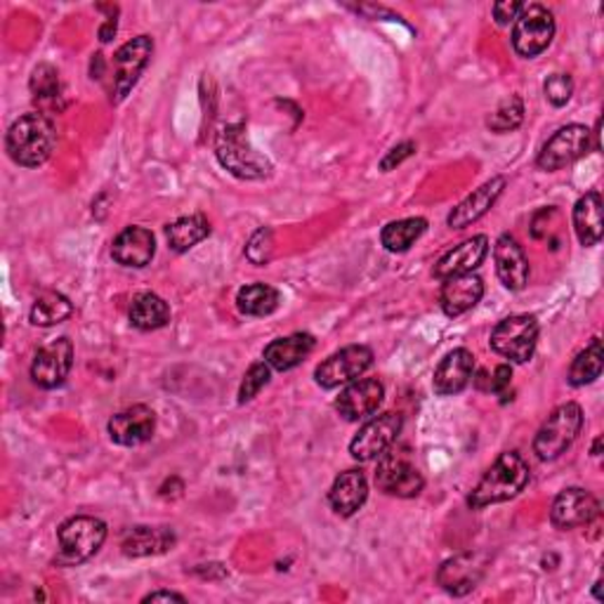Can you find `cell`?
<instances>
[{
  "label": "cell",
  "instance_id": "obj_1",
  "mask_svg": "<svg viewBox=\"0 0 604 604\" xmlns=\"http://www.w3.org/2000/svg\"><path fill=\"white\" fill-rule=\"evenodd\" d=\"M531 470L517 451H506L486 470L484 477L467 496V506L473 510H484L517 498L527 489Z\"/></svg>",
  "mask_w": 604,
  "mask_h": 604
},
{
  "label": "cell",
  "instance_id": "obj_2",
  "mask_svg": "<svg viewBox=\"0 0 604 604\" xmlns=\"http://www.w3.org/2000/svg\"><path fill=\"white\" fill-rule=\"evenodd\" d=\"M57 147V128L45 111H29L20 116L6 136L8 157L22 168L43 165Z\"/></svg>",
  "mask_w": 604,
  "mask_h": 604
},
{
  "label": "cell",
  "instance_id": "obj_3",
  "mask_svg": "<svg viewBox=\"0 0 604 604\" xmlns=\"http://www.w3.org/2000/svg\"><path fill=\"white\" fill-rule=\"evenodd\" d=\"M215 157L225 171L239 180H262L272 173V163L250 144L244 123H227L215 136Z\"/></svg>",
  "mask_w": 604,
  "mask_h": 604
},
{
  "label": "cell",
  "instance_id": "obj_4",
  "mask_svg": "<svg viewBox=\"0 0 604 604\" xmlns=\"http://www.w3.org/2000/svg\"><path fill=\"white\" fill-rule=\"evenodd\" d=\"M107 525L93 515H76L69 517L57 529L60 541V562L64 564H80L97 556L99 548L107 541Z\"/></svg>",
  "mask_w": 604,
  "mask_h": 604
},
{
  "label": "cell",
  "instance_id": "obj_5",
  "mask_svg": "<svg viewBox=\"0 0 604 604\" xmlns=\"http://www.w3.org/2000/svg\"><path fill=\"white\" fill-rule=\"evenodd\" d=\"M583 428V409L576 401H567V405L552 411L546 423L539 428L533 438V453L541 461H558L567 449L576 442Z\"/></svg>",
  "mask_w": 604,
  "mask_h": 604
},
{
  "label": "cell",
  "instance_id": "obj_6",
  "mask_svg": "<svg viewBox=\"0 0 604 604\" xmlns=\"http://www.w3.org/2000/svg\"><path fill=\"white\" fill-rule=\"evenodd\" d=\"M376 484L382 494L397 498H413L423 492L425 477L411 459L409 449H388L378 459Z\"/></svg>",
  "mask_w": 604,
  "mask_h": 604
},
{
  "label": "cell",
  "instance_id": "obj_7",
  "mask_svg": "<svg viewBox=\"0 0 604 604\" xmlns=\"http://www.w3.org/2000/svg\"><path fill=\"white\" fill-rule=\"evenodd\" d=\"M536 343H539V322L533 314H513L498 322L492 331L489 345L496 355L513 364L531 362Z\"/></svg>",
  "mask_w": 604,
  "mask_h": 604
},
{
  "label": "cell",
  "instance_id": "obj_8",
  "mask_svg": "<svg viewBox=\"0 0 604 604\" xmlns=\"http://www.w3.org/2000/svg\"><path fill=\"white\" fill-rule=\"evenodd\" d=\"M556 39V17L539 3L525 6L513 26V47L519 57L533 60Z\"/></svg>",
  "mask_w": 604,
  "mask_h": 604
},
{
  "label": "cell",
  "instance_id": "obj_9",
  "mask_svg": "<svg viewBox=\"0 0 604 604\" xmlns=\"http://www.w3.org/2000/svg\"><path fill=\"white\" fill-rule=\"evenodd\" d=\"M591 147H593L591 130L581 123H569L560 128L556 136L541 147L536 165L546 173H558L562 171V168L583 159L591 151Z\"/></svg>",
  "mask_w": 604,
  "mask_h": 604
},
{
  "label": "cell",
  "instance_id": "obj_10",
  "mask_svg": "<svg viewBox=\"0 0 604 604\" xmlns=\"http://www.w3.org/2000/svg\"><path fill=\"white\" fill-rule=\"evenodd\" d=\"M374 366V349L366 345H347L338 352H333L328 359L316 366L314 380L319 388L335 390L341 385H347L364 376Z\"/></svg>",
  "mask_w": 604,
  "mask_h": 604
},
{
  "label": "cell",
  "instance_id": "obj_11",
  "mask_svg": "<svg viewBox=\"0 0 604 604\" xmlns=\"http://www.w3.org/2000/svg\"><path fill=\"white\" fill-rule=\"evenodd\" d=\"M401 428H405V416L401 413L388 411V413H380V416L371 418V421L364 423V428H359L355 440L349 442L352 459L359 463L380 459L385 451L397 444Z\"/></svg>",
  "mask_w": 604,
  "mask_h": 604
},
{
  "label": "cell",
  "instance_id": "obj_12",
  "mask_svg": "<svg viewBox=\"0 0 604 604\" xmlns=\"http://www.w3.org/2000/svg\"><path fill=\"white\" fill-rule=\"evenodd\" d=\"M154 53V41L151 36H138L128 41L116 50L114 55V88H111V103L119 105L136 88L138 78L147 69V64Z\"/></svg>",
  "mask_w": 604,
  "mask_h": 604
},
{
  "label": "cell",
  "instance_id": "obj_13",
  "mask_svg": "<svg viewBox=\"0 0 604 604\" xmlns=\"http://www.w3.org/2000/svg\"><path fill=\"white\" fill-rule=\"evenodd\" d=\"M74 366V343L62 335V338L43 345L31 364V380L43 390H57L69 378Z\"/></svg>",
  "mask_w": 604,
  "mask_h": 604
},
{
  "label": "cell",
  "instance_id": "obj_14",
  "mask_svg": "<svg viewBox=\"0 0 604 604\" xmlns=\"http://www.w3.org/2000/svg\"><path fill=\"white\" fill-rule=\"evenodd\" d=\"M600 517V500L581 489V486H569L552 500L550 522L560 531H572L579 527H589Z\"/></svg>",
  "mask_w": 604,
  "mask_h": 604
},
{
  "label": "cell",
  "instance_id": "obj_15",
  "mask_svg": "<svg viewBox=\"0 0 604 604\" xmlns=\"http://www.w3.org/2000/svg\"><path fill=\"white\" fill-rule=\"evenodd\" d=\"M486 564H489V558L484 552H461L440 567L438 583L449 595L463 597L477 589L486 574Z\"/></svg>",
  "mask_w": 604,
  "mask_h": 604
},
{
  "label": "cell",
  "instance_id": "obj_16",
  "mask_svg": "<svg viewBox=\"0 0 604 604\" xmlns=\"http://www.w3.org/2000/svg\"><path fill=\"white\" fill-rule=\"evenodd\" d=\"M385 399V385L378 378H357L347 382V388L335 399V411L347 423H359L374 416Z\"/></svg>",
  "mask_w": 604,
  "mask_h": 604
},
{
  "label": "cell",
  "instance_id": "obj_17",
  "mask_svg": "<svg viewBox=\"0 0 604 604\" xmlns=\"http://www.w3.org/2000/svg\"><path fill=\"white\" fill-rule=\"evenodd\" d=\"M107 432L114 444L132 449L147 444L157 432V413L144 405L128 407L109 418Z\"/></svg>",
  "mask_w": 604,
  "mask_h": 604
},
{
  "label": "cell",
  "instance_id": "obj_18",
  "mask_svg": "<svg viewBox=\"0 0 604 604\" xmlns=\"http://www.w3.org/2000/svg\"><path fill=\"white\" fill-rule=\"evenodd\" d=\"M475 380V355L465 347L451 349L449 355L438 364L432 376L434 395L453 397L461 395L470 382Z\"/></svg>",
  "mask_w": 604,
  "mask_h": 604
},
{
  "label": "cell",
  "instance_id": "obj_19",
  "mask_svg": "<svg viewBox=\"0 0 604 604\" xmlns=\"http://www.w3.org/2000/svg\"><path fill=\"white\" fill-rule=\"evenodd\" d=\"M506 187H508V180L503 175L486 180L482 187H477L473 194H467L461 204L449 213V217H446L449 227L465 229L470 225H475L477 220H482V217L496 206V201L500 198V194Z\"/></svg>",
  "mask_w": 604,
  "mask_h": 604
},
{
  "label": "cell",
  "instance_id": "obj_20",
  "mask_svg": "<svg viewBox=\"0 0 604 604\" xmlns=\"http://www.w3.org/2000/svg\"><path fill=\"white\" fill-rule=\"evenodd\" d=\"M496 274L508 291H522L529 283V258L510 234H500L494 246Z\"/></svg>",
  "mask_w": 604,
  "mask_h": 604
},
{
  "label": "cell",
  "instance_id": "obj_21",
  "mask_svg": "<svg viewBox=\"0 0 604 604\" xmlns=\"http://www.w3.org/2000/svg\"><path fill=\"white\" fill-rule=\"evenodd\" d=\"M489 256V239L484 234H477V237L467 239L459 246H453L449 254H444L438 265H434V279H449V277H461V274H473L477 267L484 262V258Z\"/></svg>",
  "mask_w": 604,
  "mask_h": 604
},
{
  "label": "cell",
  "instance_id": "obj_22",
  "mask_svg": "<svg viewBox=\"0 0 604 604\" xmlns=\"http://www.w3.org/2000/svg\"><path fill=\"white\" fill-rule=\"evenodd\" d=\"M157 256V239L147 227H126L111 244V258L130 267V270H142Z\"/></svg>",
  "mask_w": 604,
  "mask_h": 604
},
{
  "label": "cell",
  "instance_id": "obj_23",
  "mask_svg": "<svg viewBox=\"0 0 604 604\" xmlns=\"http://www.w3.org/2000/svg\"><path fill=\"white\" fill-rule=\"evenodd\" d=\"M484 298V281L477 274H461V277H449L442 281L440 291V308L446 316H463L477 302Z\"/></svg>",
  "mask_w": 604,
  "mask_h": 604
},
{
  "label": "cell",
  "instance_id": "obj_24",
  "mask_svg": "<svg viewBox=\"0 0 604 604\" xmlns=\"http://www.w3.org/2000/svg\"><path fill=\"white\" fill-rule=\"evenodd\" d=\"M366 498H368V482L362 470H345V473L335 477L328 492L331 508L341 517L357 515L364 508Z\"/></svg>",
  "mask_w": 604,
  "mask_h": 604
},
{
  "label": "cell",
  "instance_id": "obj_25",
  "mask_svg": "<svg viewBox=\"0 0 604 604\" xmlns=\"http://www.w3.org/2000/svg\"><path fill=\"white\" fill-rule=\"evenodd\" d=\"M314 345H316L314 335L293 333V335H287V338H277L267 345L262 352V359L270 364V368H274V371L283 374L305 362L312 355Z\"/></svg>",
  "mask_w": 604,
  "mask_h": 604
},
{
  "label": "cell",
  "instance_id": "obj_26",
  "mask_svg": "<svg viewBox=\"0 0 604 604\" xmlns=\"http://www.w3.org/2000/svg\"><path fill=\"white\" fill-rule=\"evenodd\" d=\"M173 546L175 533L168 527H130L121 539V550L126 558L163 556V552L173 550Z\"/></svg>",
  "mask_w": 604,
  "mask_h": 604
},
{
  "label": "cell",
  "instance_id": "obj_27",
  "mask_svg": "<svg viewBox=\"0 0 604 604\" xmlns=\"http://www.w3.org/2000/svg\"><path fill=\"white\" fill-rule=\"evenodd\" d=\"M574 231L581 246L593 248L602 241L604 220H602V196L600 192H585L574 206L572 213Z\"/></svg>",
  "mask_w": 604,
  "mask_h": 604
},
{
  "label": "cell",
  "instance_id": "obj_28",
  "mask_svg": "<svg viewBox=\"0 0 604 604\" xmlns=\"http://www.w3.org/2000/svg\"><path fill=\"white\" fill-rule=\"evenodd\" d=\"M165 237L168 246H171L175 254H187L194 246L201 241H206L211 237V223L206 215H184L177 217L173 225L165 227Z\"/></svg>",
  "mask_w": 604,
  "mask_h": 604
},
{
  "label": "cell",
  "instance_id": "obj_29",
  "mask_svg": "<svg viewBox=\"0 0 604 604\" xmlns=\"http://www.w3.org/2000/svg\"><path fill=\"white\" fill-rule=\"evenodd\" d=\"M171 322V308H168V302L151 293H138L130 302V324L140 328V331H159L163 326H168Z\"/></svg>",
  "mask_w": 604,
  "mask_h": 604
},
{
  "label": "cell",
  "instance_id": "obj_30",
  "mask_svg": "<svg viewBox=\"0 0 604 604\" xmlns=\"http://www.w3.org/2000/svg\"><path fill=\"white\" fill-rule=\"evenodd\" d=\"M428 229L425 217H405V220H395L385 225L380 231V244L390 254H407V250L423 237Z\"/></svg>",
  "mask_w": 604,
  "mask_h": 604
},
{
  "label": "cell",
  "instance_id": "obj_31",
  "mask_svg": "<svg viewBox=\"0 0 604 604\" xmlns=\"http://www.w3.org/2000/svg\"><path fill=\"white\" fill-rule=\"evenodd\" d=\"M72 314H74V305L69 298L57 293V291H45L36 298V302H33L29 319L33 326L47 328V326H57V324L66 322V319H69Z\"/></svg>",
  "mask_w": 604,
  "mask_h": 604
},
{
  "label": "cell",
  "instance_id": "obj_32",
  "mask_svg": "<svg viewBox=\"0 0 604 604\" xmlns=\"http://www.w3.org/2000/svg\"><path fill=\"white\" fill-rule=\"evenodd\" d=\"M602 368H604L602 341L593 338L591 345L581 349L576 359L572 362V366H569L567 380H569V385H572V388H585V385L595 382L602 376Z\"/></svg>",
  "mask_w": 604,
  "mask_h": 604
},
{
  "label": "cell",
  "instance_id": "obj_33",
  "mask_svg": "<svg viewBox=\"0 0 604 604\" xmlns=\"http://www.w3.org/2000/svg\"><path fill=\"white\" fill-rule=\"evenodd\" d=\"M281 295L267 283H248L237 293V308L246 316H270L279 310Z\"/></svg>",
  "mask_w": 604,
  "mask_h": 604
},
{
  "label": "cell",
  "instance_id": "obj_34",
  "mask_svg": "<svg viewBox=\"0 0 604 604\" xmlns=\"http://www.w3.org/2000/svg\"><path fill=\"white\" fill-rule=\"evenodd\" d=\"M525 123V99L519 95H510L494 109V114L486 119V128L496 136H506V132L517 130Z\"/></svg>",
  "mask_w": 604,
  "mask_h": 604
},
{
  "label": "cell",
  "instance_id": "obj_35",
  "mask_svg": "<svg viewBox=\"0 0 604 604\" xmlns=\"http://www.w3.org/2000/svg\"><path fill=\"white\" fill-rule=\"evenodd\" d=\"M29 88L33 93V99H36V103H55V99H60V74L55 66H50V64H39L36 69H33L31 74V83H29Z\"/></svg>",
  "mask_w": 604,
  "mask_h": 604
},
{
  "label": "cell",
  "instance_id": "obj_36",
  "mask_svg": "<svg viewBox=\"0 0 604 604\" xmlns=\"http://www.w3.org/2000/svg\"><path fill=\"white\" fill-rule=\"evenodd\" d=\"M272 380V368L270 364H267L265 359L262 362H256L254 366L248 368L244 380H241V388H239V405H248L250 399H256L258 392L265 388V385H270Z\"/></svg>",
  "mask_w": 604,
  "mask_h": 604
},
{
  "label": "cell",
  "instance_id": "obj_37",
  "mask_svg": "<svg viewBox=\"0 0 604 604\" xmlns=\"http://www.w3.org/2000/svg\"><path fill=\"white\" fill-rule=\"evenodd\" d=\"M272 250H274V234L270 227H260L254 237L246 244V258L262 267L272 260Z\"/></svg>",
  "mask_w": 604,
  "mask_h": 604
},
{
  "label": "cell",
  "instance_id": "obj_38",
  "mask_svg": "<svg viewBox=\"0 0 604 604\" xmlns=\"http://www.w3.org/2000/svg\"><path fill=\"white\" fill-rule=\"evenodd\" d=\"M543 93H546V99L552 105V107H564L569 99H572L574 95V80L569 74H552L546 78L543 83Z\"/></svg>",
  "mask_w": 604,
  "mask_h": 604
},
{
  "label": "cell",
  "instance_id": "obj_39",
  "mask_svg": "<svg viewBox=\"0 0 604 604\" xmlns=\"http://www.w3.org/2000/svg\"><path fill=\"white\" fill-rule=\"evenodd\" d=\"M416 154V142H401V144H397L395 149H390L388 151V157H385L382 161H380V171L382 173H390V171H395V168L399 165V163H405L409 157H413Z\"/></svg>",
  "mask_w": 604,
  "mask_h": 604
},
{
  "label": "cell",
  "instance_id": "obj_40",
  "mask_svg": "<svg viewBox=\"0 0 604 604\" xmlns=\"http://www.w3.org/2000/svg\"><path fill=\"white\" fill-rule=\"evenodd\" d=\"M522 10H525V3H517V0H500V3H494V8H492L494 20L498 26H508L510 22L515 24V20Z\"/></svg>",
  "mask_w": 604,
  "mask_h": 604
},
{
  "label": "cell",
  "instance_id": "obj_41",
  "mask_svg": "<svg viewBox=\"0 0 604 604\" xmlns=\"http://www.w3.org/2000/svg\"><path fill=\"white\" fill-rule=\"evenodd\" d=\"M510 382H513V366L510 364H500V366H496V371L489 378V382H486V392L506 395V390L510 388Z\"/></svg>",
  "mask_w": 604,
  "mask_h": 604
},
{
  "label": "cell",
  "instance_id": "obj_42",
  "mask_svg": "<svg viewBox=\"0 0 604 604\" xmlns=\"http://www.w3.org/2000/svg\"><path fill=\"white\" fill-rule=\"evenodd\" d=\"M142 602H187V597L180 595V593H173V591H154L142 597Z\"/></svg>",
  "mask_w": 604,
  "mask_h": 604
},
{
  "label": "cell",
  "instance_id": "obj_43",
  "mask_svg": "<svg viewBox=\"0 0 604 604\" xmlns=\"http://www.w3.org/2000/svg\"><path fill=\"white\" fill-rule=\"evenodd\" d=\"M116 14H119V12H116ZM116 14L107 17V22L99 26V41H103V43H109L116 36V31H119V20H116Z\"/></svg>",
  "mask_w": 604,
  "mask_h": 604
},
{
  "label": "cell",
  "instance_id": "obj_44",
  "mask_svg": "<svg viewBox=\"0 0 604 604\" xmlns=\"http://www.w3.org/2000/svg\"><path fill=\"white\" fill-rule=\"evenodd\" d=\"M591 453H593V456L597 459V456H602V438H597L595 442H593V449H591Z\"/></svg>",
  "mask_w": 604,
  "mask_h": 604
},
{
  "label": "cell",
  "instance_id": "obj_45",
  "mask_svg": "<svg viewBox=\"0 0 604 604\" xmlns=\"http://www.w3.org/2000/svg\"><path fill=\"white\" fill-rule=\"evenodd\" d=\"M600 585H602V583L597 581V583H595V589H593V595H595L597 600H602V595H600Z\"/></svg>",
  "mask_w": 604,
  "mask_h": 604
}]
</instances>
